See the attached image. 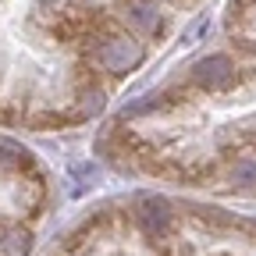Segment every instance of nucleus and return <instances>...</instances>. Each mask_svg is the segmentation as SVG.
Wrapping results in <instances>:
<instances>
[{"instance_id":"obj_3","label":"nucleus","mask_w":256,"mask_h":256,"mask_svg":"<svg viewBox=\"0 0 256 256\" xmlns=\"http://www.w3.org/2000/svg\"><path fill=\"white\" fill-rule=\"evenodd\" d=\"M46 256H256V214L171 188H132L92 203Z\"/></svg>"},{"instance_id":"obj_2","label":"nucleus","mask_w":256,"mask_h":256,"mask_svg":"<svg viewBox=\"0 0 256 256\" xmlns=\"http://www.w3.org/2000/svg\"><path fill=\"white\" fill-rule=\"evenodd\" d=\"M210 0H0V128L107 121Z\"/></svg>"},{"instance_id":"obj_1","label":"nucleus","mask_w":256,"mask_h":256,"mask_svg":"<svg viewBox=\"0 0 256 256\" xmlns=\"http://www.w3.org/2000/svg\"><path fill=\"white\" fill-rule=\"evenodd\" d=\"M96 156L153 188L256 203V0H217L200 36L104 121Z\"/></svg>"}]
</instances>
